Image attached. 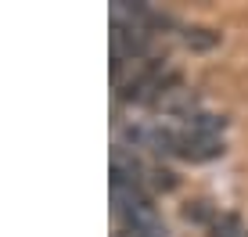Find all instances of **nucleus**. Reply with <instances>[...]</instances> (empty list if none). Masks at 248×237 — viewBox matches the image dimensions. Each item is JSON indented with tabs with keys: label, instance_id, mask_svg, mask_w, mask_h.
<instances>
[{
	"label": "nucleus",
	"instance_id": "nucleus-1",
	"mask_svg": "<svg viewBox=\"0 0 248 237\" xmlns=\"http://www.w3.org/2000/svg\"><path fill=\"white\" fill-rule=\"evenodd\" d=\"M209 237H248V226L237 216L219 212V216H212V223H209Z\"/></svg>",
	"mask_w": 248,
	"mask_h": 237
}]
</instances>
